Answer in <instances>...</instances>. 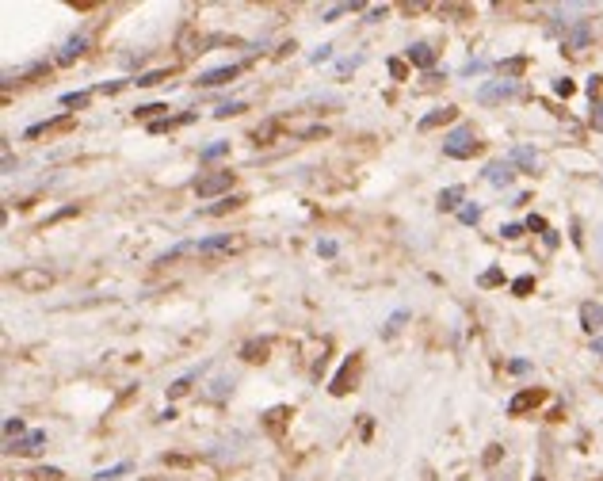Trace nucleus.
<instances>
[{"mask_svg": "<svg viewBox=\"0 0 603 481\" xmlns=\"http://www.w3.org/2000/svg\"><path fill=\"white\" fill-rule=\"evenodd\" d=\"M478 145H481V141L473 138V126H458V130L443 141V153H447V157H473V153H478Z\"/></svg>", "mask_w": 603, "mask_h": 481, "instance_id": "obj_1", "label": "nucleus"}, {"mask_svg": "<svg viewBox=\"0 0 603 481\" xmlns=\"http://www.w3.org/2000/svg\"><path fill=\"white\" fill-rule=\"evenodd\" d=\"M512 161H493V165H489L485 168V180L489 183H496V187H508V183H512Z\"/></svg>", "mask_w": 603, "mask_h": 481, "instance_id": "obj_2", "label": "nucleus"}, {"mask_svg": "<svg viewBox=\"0 0 603 481\" xmlns=\"http://www.w3.org/2000/svg\"><path fill=\"white\" fill-rule=\"evenodd\" d=\"M481 103H493V100H508V96H515V84L512 81H496V84H485V88L478 92Z\"/></svg>", "mask_w": 603, "mask_h": 481, "instance_id": "obj_3", "label": "nucleus"}, {"mask_svg": "<svg viewBox=\"0 0 603 481\" xmlns=\"http://www.w3.org/2000/svg\"><path fill=\"white\" fill-rule=\"evenodd\" d=\"M237 73H241V65H222V69H210V73H203V76H198V84H203V88H218V84L233 81Z\"/></svg>", "mask_w": 603, "mask_h": 481, "instance_id": "obj_4", "label": "nucleus"}, {"mask_svg": "<svg viewBox=\"0 0 603 481\" xmlns=\"http://www.w3.org/2000/svg\"><path fill=\"white\" fill-rule=\"evenodd\" d=\"M229 180H233L229 172H214V176H207V180H195V191L203 195V199H207V195H214V191L229 187Z\"/></svg>", "mask_w": 603, "mask_h": 481, "instance_id": "obj_5", "label": "nucleus"}, {"mask_svg": "<svg viewBox=\"0 0 603 481\" xmlns=\"http://www.w3.org/2000/svg\"><path fill=\"white\" fill-rule=\"evenodd\" d=\"M580 321H584L588 332H600V329H603V306H595V302H584V306H580Z\"/></svg>", "mask_w": 603, "mask_h": 481, "instance_id": "obj_6", "label": "nucleus"}, {"mask_svg": "<svg viewBox=\"0 0 603 481\" xmlns=\"http://www.w3.org/2000/svg\"><path fill=\"white\" fill-rule=\"evenodd\" d=\"M84 46H88V39H84V34H73V39H69L65 46H61L58 61H73V58H81V54H84Z\"/></svg>", "mask_w": 603, "mask_h": 481, "instance_id": "obj_7", "label": "nucleus"}, {"mask_svg": "<svg viewBox=\"0 0 603 481\" xmlns=\"http://www.w3.org/2000/svg\"><path fill=\"white\" fill-rule=\"evenodd\" d=\"M409 61H416L420 69H431V61H436V54H431V46H424V42H416V46H409Z\"/></svg>", "mask_w": 603, "mask_h": 481, "instance_id": "obj_8", "label": "nucleus"}, {"mask_svg": "<svg viewBox=\"0 0 603 481\" xmlns=\"http://www.w3.org/2000/svg\"><path fill=\"white\" fill-rule=\"evenodd\" d=\"M42 443H46V431H31L23 443H16V451H27V455H34V451H42Z\"/></svg>", "mask_w": 603, "mask_h": 481, "instance_id": "obj_9", "label": "nucleus"}, {"mask_svg": "<svg viewBox=\"0 0 603 481\" xmlns=\"http://www.w3.org/2000/svg\"><path fill=\"white\" fill-rule=\"evenodd\" d=\"M218 249H229V233H218V237L198 240V252H218Z\"/></svg>", "mask_w": 603, "mask_h": 481, "instance_id": "obj_10", "label": "nucleus"}, {"mask_svg": "<svg viewBox=\"0 0 603 481\" xmlns=\"http://www.w3.org/2000/svg\"><path fill=\"white\" fill-rule=\"evenodd\" d=\"M584 42H588V23H584V19H580V23H577V31H573L569 39H565V46H569V50H580Z\"/></svg>", "mask_w": 603, "mask_h": 481, "instance_id": "obj_11", "label": "nucleus"}, {"mask_svg": "<svg viewBox=\"0 0 603 481\" xmlns=\"http://www.w3.org/2000/svg\"><path fill=\"white\" fill-rule=\"evenodd\" d=\"M458 199H462V187H447L443 195H439V207L451 210V207H458Z\"/></svg>", "mask_w": 603, "mask_h": 481, "instance_id": "obj_12", "label": "nucleus"}, {"mask_svg": "<svg viewBox=\"0 0 603 481\" xmlns=\"http://www.w3.org/2000/svg\"><path fill=\"white\" fill-rule=\"evenodd\" d=\"M512 161H515V165H523V168H535L538 165V153L535 150H515Z\"/></svg>", "mask_w": 603, "mask_h": 481, "instance_id": "obj_13", "label": "nucleus"}, {"mask_svg": "<svg viewBox=\"0 0 603 481\" xmlns=\"http://www.w3.org/2000/svg\"><path fill=\"white\" fill-rule=\"evenodd\" d=\"M447 119H455V108H443V111H439V115H428V119H424V123H420V130H431V126H436V123H447Z\"/></svg>", "mask_w": 603, "mask_h": 481, "instance_id": "obj_14", "label": "nucleus"}, {"mask_svg": "<svg viewBox=\"0 0 603 481\" xmlns=\"http://www.w3.org/2000/svg\"><path fill=\"white\" fill-rule=\"evenodd\" d=\"M225 150H229V141H214V145H207V150L198 153V157H203V161H214V157H222Z\"/></svg>", "mask_w": 603, "mask_h": 481, "instance_id": "obj_15", "label": "nucleus"}, {"mask_svg": "<svg viewBox=\"0 0 603 481\" xmlns=\"http://www.w3.org/2000/svg\"><path fill=\"white\" fill-rule=\"evenodd\" d=\"M241 111H245V103L233 100V103H222V108H218L214 115H218V119H229V115H241Z\"/></svg>", "mask_w": 603, "mask_h": 481, "instance_id": "obj_16", "label": "nucleus"}, {"mask_svg": "<svg viewBox=\"0 0 603 481\" xmlns=\"http://www.w3.org/2000/svg\"><path fill=\"white\" fill-rule=\"evenodd\" d=\"M535 401H538V393H520V398H515L508 409H512V413H523V409H527V405H535Z\"/></svg>", "mask_w": 603, "mask_h": 481, "instance_id": "obj_17", "label": "nucleus"}, {"mask_svg": "<svg viewBox=\"0 0 603 481\" xmlns=\"http://www.w3.org/2000/svg\"><path fill=\"white\" fill-rule=\"evenodd\" d=\"M458 218H462L466 225H473V222L481 218V207H478V203H470V207H462V210H458Z\"/></svg>", "mask_w": 603, "mask_h": 481, "instance_id": "obj_18", "label": "nucleus"}, {"mask_svg": "<svg viewBox=\"0 0 603 481\" xmlns=\"http://www.w3.org/2000/svg\"><path fill=\"white\" fill-rule=\"evenodd\" d=\"M351 8H359V4H332V8L321 12V19H336V16H344V12H351Z\"/></svg>", "mask_w": 603, "mask_h": 481, "instance_id": "obj_19", "label": "nucleus"}, {"mask_svg": "<svg viewBox=\"0 0 603 481\" xmlns=\"http://www.w3.org/2000/svg\"><path fill=\"white\" fill-rule=\"evenodd\" d=\"M405 321H409V314H405V309H401V314H394V317H389V325H386V336H394V332L401 329Z\"/></svg>", "mask_w": 603, "mask_h": 481, "instance_id": "obj_20", "label": "nucleus"}, {"mask_svg": "<svg viewBox=\"0 0 603 481\" xmlns=\"http://www.w3.org/2000/svg\"><path fill=\"white\" fill-rule=\"evenodd\" d=\"M165 76H168V69H157V73H145V76H138V84H141V88H149V84L165 81Z\"/></svg>", "mask_w": 603, "mask_h": 481, "instance_id": "obj_21", "label": "nucleus"}, {"mask_svg": "<svg viewBox=\"0 0 603 481\" xmlns=\"http://www.w3.org/2000/svg\"><path fill=\"white\" fill-rule=\"evenodd\" d=\"M237 203H241V199H222V203H214V207H210L207 214H225V210H233Z\"/></svg>", "mask_w": 603, "mask_h": 481, "instance_id": "obj_22", "label": "nucleus"}, {"mask_svg": "<svg viewBox=\"0 0 603 481\" xmlns=\"http://www.w3.org/2000/svg\"><path fill=\"white\" fill-rule=\"evenodd\" d=\"M34 478H42V481H58V478H61V470H54V466H42V470H34Z\"/></svg>", "mask_w": 603, "mask_h": 481, "instance_id": "obj_23", "label": "nucleus"}, {"mask_svg": "<svg viewBox=\"0 0 603 481\" xmlns=\"http://www.w3.org/2000/svg\"><path fill=\"white\" fill-rule=\"evenodd\" d=\"M119 473H126V462H119V466H111V470H99L96 478L99 481H108V478H119Z\"/></svg>", "mask_w": 603, "mask_h": 481, "instance_id": "obj_24", "label": "nucleus"}, {"mask_svg": "<svg viewBox=\"0 0 603 481\" xmlns=\"http://www.w3.org/2000/svg\"><path fill=\"white\" fill-rule=\"evenodd\" d=\"M84 100H88L84 92H69V96H65V100H61V103H65V108H81Z\"/></svg>", "mask_w": 603, "mask_h": 481, "instance_id": "obj_25", "label": "nucleus"}, {"mask_svg": "<svg viewBox=\"0 0 603 481\" xmlns=\"http://www.w3.org/2000/svg\"><path fill=\"white\" fill-rule=\"evenodd\" d=\"M329 58H332V46H321V50L309 54V61H314V65H317V61H329Z\"/></svg>", "mask_w": 603, "mask_h": 481, "instance_id": "obj_26", "label": "nucleus"}, {"mask_svg": "<svg viewBox=\"0 0 603 481\" xmlns=\"http://www.w3.org/2000/svg\"><path fill=\"white\" fill-rule=\"evenodd\" d=\"M161 111H168L165 103H145V108H138V115H161Z\"/></svg>", "mask_w": 603, "mask_h": 481, "instance_id": "obj_27", "label": "nucleus"}, {"mask_svg": "<svg viewBox=\"0 0 603 481\" xmlns=\"http://www.w3.org/2000/svg\"><path fill=\"white\" fill-rule=\"evenodd\" d=\"M317 252H321V256H336V240H321V245H317Z\"/></svg>", "mask_w": 603, "mask_h": 481, "instance_id": "obj_28", "label": "nucleus"}, {"mask_svg": "<svg viewBox=\"0 0 603 481\" xmlns=\"http://www.w3.org/2000/svg\"><path fill=\"white\" fill-rule=\"evenodd\" d=\"M187 386H191V374H187V378H180V382H176V386H172V398H180V393H187Z\"/></svg>", "mask_w": 603, "mask_h": 481, "instance_id": "obj_29", "label": "nucleus"}, {"mask_svg": "<svg viewBox=\"0 0 603 481\" xmlns=\"http://www.w3.org/2000/svg\"><path fill=\"white\" fill-rule=\"evenodd\" d=\"M500 233H504L508 240H515V237H523V225H504V229H500Z\"/></svg>", "mask_w": 603, "mask_h": 481, "instance_id": "obj_30", "label": "nucleus"}, {"mask_svg": "<svg viewBox=\"0 0 603 481\" xmlns=\"http://www.w3.org/2000/svg\"><path fill=\"white\" fill-rule=\"evenodd\" d=\"M535 287V279H515V294H527Z\"/></svg>", "mask_w": 603, "mask_h": 481, "instance_id": "obj_31", "label": "nucleus"}, {"mask_svg": "<svg viewBox=\"0 0 603 481\" xmlns=\"http://www.w3.org/2000/svg\"><path fill=\"white\" fill-rule=\"evenodd\" d=\"M554 88H558V96H573V81H558Z\"/></svg>", "mask_w": 603, "mask_h": 481, "instance_id": "obj_32", "label": "nucleus"}, {"mask_svg": "<svg viewBox=\"0 0 603 481\" xmlns=\"http://www.w3.org/2000/svg\"><path fill=\"white\" fill-rule=\"evenodd\" d=\"M4 431H8V436H12V431H23V420H8V424H4Z\"/></svg>", "mask_w": 603, "mask_h": 481, "instance_id": "obj_33", "label": "nucleus"}, {"mask_svg": "<svg viewBox=\"0 0 603 481\" xmlns=\"http://www.w3.org/2000/svg\"><path fill=\"white\" fill-rule=\"evenodd\" d=\"M535 481H546V478H535Z\"/></svg>", "mask_w": 603, "mask_h": 481, "instance_id": "obj_34", "label": "nucleus"}]
</instances>
